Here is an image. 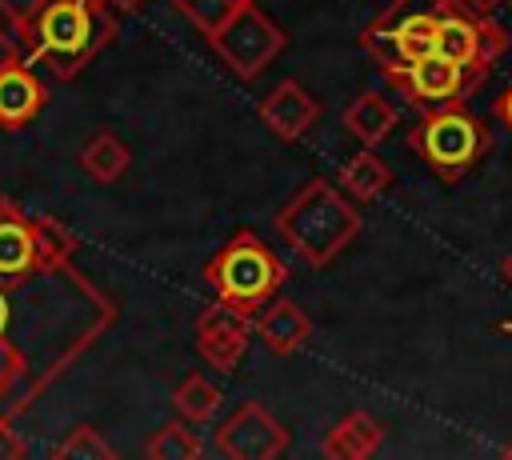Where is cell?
I'll list each match as a JSON object with an SVG mask.
<instances>
[{
  "label": "cell",
  "mask_w": 512,
  "mask_h": 460,
  "mask_svg": "<svg viewBox=\"0 0 512 460\" xmlns=\"http://www.w3.org/2000/svg\"><path fill=\"white\" fill-rule=\"evenodd\" d=\"M12 32L24 48V64H40L56 80H72L112 44L116 16L108 0H48Z\"/></svg>",
  "instance_id": "7a4b0ae2"
},
{
  "label": "cell",
  "mask_w": 512,
  "mask_h": 460,
  "mask_svg": "<svg viewBox=\"0 0 512 460\" xmlns=\"http://www.w3.org/2000/svg\"><path fill=\"white\" fill-rule=\"evenodd\" d=\"M48 104V88L44 80L32 72V64H12V68H0V128L16 132V128H28Z\"/></svg>",
  "instance_id": "4fadbf2b"
},
{
  "label": "cell",
  "mask_w": 512,
  "mask_h": 460,
  "mask_svg": "<svg viewBox=\"0 0 512 460\" xmlns=\"http://www.w3.org/2000/svg\"><path fill=\"white\" fill-rule=\"evenodd\" d=\"M504 456H512V440H508V444H504Z\"/></svg>",
  "instance_id": "4dcf8cb0"
},
{
  "label": "cell",
  "mask_w": 512,
  "mask_h": 460,
  "mask_svg": "<svg viewBox=\"0 0 512 460\" xmlns=\"http://www.w3.org/2000/svg\"><path fill=\"white\" fill-rule=\"evenodd\" d=\"M220 388L212 384V380H204V376H184L180 384H176V392H172V408L184 416V420H192V424H204V420H212L216 416V408H220Z\"/></svg>",
  "instance_id": "d6986e66"
},
{
  "label": "cell",
  "mask_w": 512,
  "mask_h": 460,
  "mask_svg": "<svg viewBox=\"0 0 512 460\" xmlns=\"http://www.w3.org/2000/svg\"><path fill=\"white\" fill-rule=\"evenodd\" d=\"M468 8H476V12H492V8H500L504 0H464Z\"/></svg>",
  "instance_id": "4316f807"
},
{
  "label": "cell",
  "mask_w": 512,
  "mask_h": 460,
  "mask_svg": "<svg viewBox=\"0 0 512 460\" xmlns=\"http://www.w3.org/2000/svg\"><path fill=\"white\" fill-rule=\"evenodd\" d=\"M44 4H48V0H0V12H4V20L16 28V24H24L28 16H36Z\"/></svg>",
  "instance_id": "cb8c5ba5"
},
{
  "label": "cell",
  "mask_w": 512,
  "mask_h": 460,
  "mask_svg": "<svg viewBox=\"0 0 512 460\" xmlns=\"http://www.w3.org/2000/svg\"><path fill=\"white\" fill-rule=\"evenodd\" d=\"M384 76L416 112L460 104V100H468L488 80V72H480L472 64H460V60H448L440 52H428V56H420V60H412L404 68H392Z\"/></svg>",
  "instance_id": "52a82bcc"
},
{
  "label": "cell",
  "mask_w": 512,
  "mask_h": 460,
  "mask_svg": "<svg viewBox=\"0 0 512 460\" xmlns=\"http://www.w3.org/2000/svg\"><path fill=\"white\" fill-rule=\"evenodd\" d=\"M252 312L228 304V300H216L208 304L200 316H196V352L220 368V372H236V364L244 360L248 352V340H252Z\"/></svg>",
  "instance_id": "8fae6325"
},
{
  "label": "cell",
  "mask_w": 512,
  "mask_h": 460,
  "mask_svg": "<svg viewBox=\"0 0 512 460\" xmlns=\"http://www.w3.org/2000/svg\"><path fill=\"white\" fill-rule=\"evenodd\" d=\"M20 456H28V444H24V436L12 428V420L0 416V460H20Z\"/></svg>",
  "instance_id": "603a6c76"
},
{
  "label": "cell",
  "mask_w": 512,
  "mask_h": 460,
  "mask_svg": "<svg viewBox=\"0 0 512 460\" xmlns=\"http://www.w3.org/2000/svg\"><path fill=\"white\" fill-rule=\"evenodd\" d=\"M436 52L448 60L472 64L480 72H492V64L508 52V32L488 12H476L464 0H440Z\"/></svg>",
  "instance_id": "9c48e42d"
},
{
  "label": "cell",
  "mask_w": 512,
  "mask_h": 460,
  "mask_svg": "<svg viewBox=\"0 0 512 460\" xmlns=\"http://www.w3.org/2000/svg\"><path fill=\"white\" fill-rule=\"evenodd\" d=\"M396 120H400L396 104H392L388 96H380V92H360V96L344 108V128H348L364 148L380 144V140L396 128Z\"/></svg>",
  "instance_id": "2e32d148"
},
{
  "label": "cell",
  "mask_w": 512,
  "mask_h": 460,
  "mask_svg": "<svg viewBox=\"0 0 512 460\" xmlns=\"http://www.w3.org/2000/svg\"><path fill=\"white\" fill-rule=\"evenodd\" d=\"M408 148L440 176V180H460L468 176L488 152H492V132L488 124L468 112V104H444L432 112H420L416 128L408 132Z\"/></svg>",
  "instance_id": "5b68a950"
},
{
  "label": "cell",
  "mask_w": 512,
  "mask_h": 460,
  "mask_svg": "<svg viewBox=\"0 0 512 460\" xmlns=\"http://www.w3.org/2000/svg\"><path fill=\"white\" fill-rule=\"evenodd\" d=\"M128 164H132V152H128V144H124L116 132H96V136H88V144L80 148V168H84L96 184L120 180V176L128 172Z\"/></svg>",
  "instance_id": "e0dca14e"
},
{
  "label": "cell",
  "mask_w": 512,
  "mask_h": 460,
  "mask_svg": "<svg viewBox=\"0 0 512 460\" xmlns=\"http://www.w3.org/2000/svg\"><path fill=\"white\" fill-rule=\"evenodd\" d=\"M276 232L280 240H288V248L312 264L324 268L332 264L356 236H360V212L356 200L344 196L340 188H332L328 180H308L280 212H276Z\"/></svg>",
  "instance_id": "3957f363"
},
{
  "label": "cell",
  "mask_w": 512,
  "mask_h": 460,
  "mask_svg": "<svg viewBox=\"0 0 512 460\" xmlns=\"http://www.w3.org/2000/svg\"><path fill=\"white\" fill-rule=\"evenodd\" d=\"M252 0H172V8L204 36V40H212L240 8H248Z\"/></svg>",
  "instance_id": "44dd1931"
},
{
  "label": "cell",
  "mask_w": 512,
  "mask_h": 460,
  "mask_svg": "<svg viewBox=\"0 0 512 460\" xmlns=\"http://www.w3.org/2000/svg\"><path fill=\"white\" fill-rule=\"evenodd\" d=\"M320 116V104L308 96L300 80H280L264 100H260V120L280 136V140H300Z\"/></svg>",
  "instance_id": "7c38bea8"
},
{
  "label": "cell",
  "mask_w": 512,
  "mask_h": 460,
  "mask_svg": "<svg viewBox=\"0 0 512 460\" xmlns=\"http://www.w3.org/2000/svg\"><path fill=\"white\" fill-rule=\"evenodd\" d=\"M20 60H24V48H20L16 32H12V36L0 32V68H12V64H20Z\"/></svg>",
  "instance_id": "d4e9b609"
},
{
  "label": "cell",
  "mask_w": 512,
  "mask_h": 460,
  "mask_svg": "<svg viewBox=\"0 0 512 460\" xmlns=\"http://www.w3.org/2000/svg\"><path fill=\"white\" fill-rule=\"evenodd\" d=\"M500 332H508V336H512V320H504V324H500Z\"/></svg>",
  "instance_id": "f546056e"
},
{
  "label": "cell",
  "mask_w": 512,
  "mask_h": 460,
  "mask_svg": "<svg viewBox=\"0 0 512 460\" xmlns=\"http://www.w3.org/2000/svg\"><path fill=\"white\" fill-rule=\"evenodd\" d=\"M340 184H344V192L352 196V200H376L380 192H388V184H392V168L372 152V148H364V152H356L352 160H344V168H340Z\"/></svg>",
  "instance_id": "ac0fdd59"
},
{
  "label": "cell",
  "mask_w": 512,
  "mask_h": 460,
  "mask_svg": "<svg viewBox=\"0 0 512 460\" xmlns=\"http://www.w3.org/2000/svg\"><path fill=\"white\" fill-rule=\"evenodd\" d=\"M292 444V432L256 400L240 404L220 428H216V448L232 460H272Z\"/></svg>",
  "instance_id": "30bf717a"
},
{
  "label": "cell",
  "mask_w": 512,
  "mask_h": 460,
  "mask_svg": "<svg viewBox=\"0 0 512 460\" xmlns=\"http://www.w3.org/2000/svg\"><path fill=\"white\" fill-rule=\"evenodd\" d=\"M496 116H500V124L512 132V84H508V88L496 96Z\"/></svg>",
  "instance_id": "484cf974"
},
{
  "label": "cell",
  "mask_w": 512,
  "mask_h": 460,
  "mask_svg": "<svg viewBox=\"0 0 512 460\" xmlns=\"http://www.w3.org/2000/svg\"><path fill=\"white\" fill-rule=\"evenodd\" d=\"M108 4H116V8H124V12H132V8H140L144 0H108Z\"/></svg>",
  "instance_id": "83f0119b"
},
{
  "label": "cell",
  "mask_w": 512,
  "mask_h": 460,
  "mask_svg": "<svg viewBox=\"0 0 512 460\" xmlns=\"http://www.w3.org/2000/svg\"><path fill=\"white\" fill-rule=\"evenodd\" d=\"M500 272H504V280L512 284V256H504V264H500Z\"/></svg>",
  "instance_id": "f1b7e54d"
},
{
  "label": "cell",
  "mask_w": 512,
  "mask_h": 460,
  "mask_svg": "<svg viewBox=\"0 0 512 460\" xmlns=\"http://www.w3.org/2000/svg\"><path fill=\"white\" fill-rule=\"evenodd\" d=\"M384 440V424L368 412H348L340 416L328 432H324V456L332 460H364L380 448Z\"/></svg>",
  "instance_id": "9a60e30c"
},
{
  "label": "cell",
  "mask_w": 512,
  "mask_h": 460,
  "mask_svg": "<svg viewBox=\"0 0 512 460\" xmlns=\"http://www.w3.org/2000/svg\"><path fill=\"white\" fill-rule=\"evenodd\" d=\"M436 16H440V0H392L364 28L360 44L376 60V68L384 72L404 68L436 52Z\"/></svg>",
  "instance_id": "8992f818"
},
{
  "label": "cell",
  "mask_w": 512,
  "mask_h": 460,
  "mask_svg": "<svg viewBox=\"0 0 512 460\" xmlns=\"http://www.w3.org/2000/svg\"><path fill=\"white\" fill-rule=\"evenodd\" d=\"M76 236L0 192V336L32 364L40 388L68 372L116 320L112 300L72 268Z\"/></svg>",
  "instance_id": "6da1fadb"
},
{
  "label": "cell",
  "mask_w": 512,
  "mask_h": 460,
  "mask_svg": "<svg viewBox=\"0 0 512 460\" xmlns=\"http://www.w3.org/2000/svg\"><path fill=\"white\" fill-rule=\"evenodd\" d=\"M252 324H256V336L264 340V348L276 352V356L296 352L312 336V320H308V312L296 300H276L272 296Z\"/></svg>",
  "instance_id": "5bb4252c"
},
{
  "label": "cell",
  "mask_w": 512,
  "mask_h": 460,
  "mask_svg": "<svg viewBox=\"0 0 512 460\" xmlns=\"http://www.w3.org/2000/svg\"><path fill=\"white\" fill-rule=\"evenodd\" d=\"M204 280L216 292V300H228V304H236V308L256 316V308H264L284 288L288 268L256 232L240 228L204 264Z\"/></svg>",
  "instance_id": "277c9868"
},
{
  "label": "cell",
  "mask_w": 512,
  "mask_h": 460,
  "mask_svg": "<svg viewBox=\"0 0 512 460\" xmlns=\"http://www.w3.org/2000/svg\"><path fill=\"white\" fill-rule=\"evenodd\" d=\"M152 460H196L200 452H204V444H200V436L192 432V420H168V424H160L156 432H152V440H148V448H144Z\"/></svg>",
  "instance_id": "ffe728a7"
},
{
  "label": "cell",
  "mask_w": 512,
  "mask_h": 460,
  "mask_svg": "<svg viewBox=\"0 0 512 460\" xmlns=\"http://www.w3.org/2000/svg\"><path fill=\"white\" fill-rule=\"evenodd\" d=\"M208 44H212V52H216L240 80H256V76L288 48V32H284L268 12H260L256 0H252V4L240 8Z\"/></svg>",
  "instance_id": "ba28073f"
},
{
  "label": "cell",
  "mask_w": 512,
  "mask_h": 460,
  "mask_svg": "<svg viewBox=\"0 0 512 460\" xmlns=\"http://www.w3.org/2000/svg\"><path fill=\"white\" fill-rule=\"evenodd\" d=\"M56 460H112V444L92 428V424H76L52 452Z\"/></svg>",
  "instance_id": "7402d4cb"
}]
</instances>
